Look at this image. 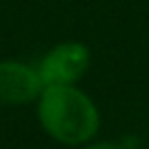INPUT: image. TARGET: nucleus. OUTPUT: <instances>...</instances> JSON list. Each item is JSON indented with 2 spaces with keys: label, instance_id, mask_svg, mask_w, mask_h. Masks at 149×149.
<instances>
[{
  "label": "nucleus",
  "instance_id": "1",
  "mask_svg": "<svg viewBox=\"0 0 149 149\" xmlns=\"http://www.w3.org/2000/svg\"><path fill=\"white\" fill-rule=\"evenodd\" d=\"M42 130L61 145H88L101 127L94 101L77 86H46L37 99Z\"/></svg>",
  "mask_w": 149,
  "mask_h": 149
},
{
  "label": "nucleus",
  "instance_id": "2",
  "mask_svg": "<svg viewBox=\"0 0 149 149\" xmlns=\"http://www.w3.org/2000/svg\"><path fill=\"white\" fill-rule=\"evenodd\" d=\"M90 68V51L81 42L55 44L37 64V72L46 86H77Z\"/></svg>",
  "mask_w": 149,
  "mask_h": 149
},
{
  "label": "nucleus",
  "instance_id": "3",
  "mask_svg": "<svg viewBox=\"0 0 149 149\" xmlns=\"http://www.w3.org/2000/svg\"><path fill=\"white\" fill-rule=\"evenodd\" d=\"M44 90L37 68L18 59H0V103L26 105L37 101Z\"/></svg>",
  "mask_w": 149,
  "mask_h": 149
},
{
  "label": "nucleus",
  "instance_id": "4",
  "mask_svg": "<svg viewBox=\"0 0 149 149\" xmlns=\"http://www.w3.org/2000/svg\"><path fill=\"white\" fill-rule=\"evenodd\" d=\"M81 149H123L121 145L116 143H107V140H103V143H92V145H86V147Z\"/></svg>",
  "mask_w": 149,
  "mask_h": 149
}]
</instances>
